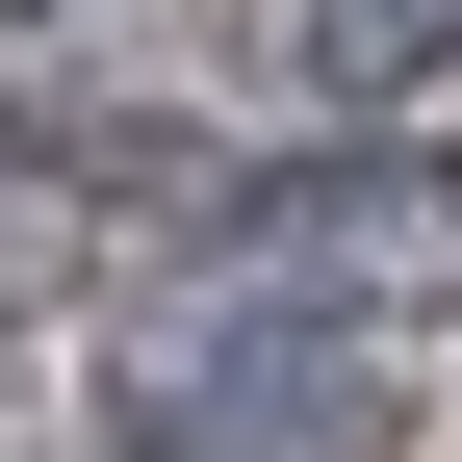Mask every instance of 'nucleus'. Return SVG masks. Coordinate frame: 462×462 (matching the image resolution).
Masks as SVG:
<instances>
[{
    "label": "nucleus",
    "instance_id": "1",
    "mask_svg": "<svg viewBox=\"0 0 462 462\" xmlns=\"http://www.w3.org/2000/svg\"><path fill=\"white\" fill-rule=\"evenodd\" d=\"M411 437V360L334 309H282L257 257L154 282L129 334H103V462H385Z\"/></svg>",
    "mask_w": 462,
    "mask_h": 462
},
{
    "label": "nucleus",
    "instance_id": "2",
    "mask_svg": "<svg viewBox=\"0 0 462 462\" xmlns=\"http://www.w3.org/2000/svg\"><path fill=\"white\" fill-rule=\"evenodd\" d=\"M231 257H257L282 309H334V334H385V360H411V334L462 309V180H437V154H282Z\"/></svg>",
    "mask_w": 462,
    "mask_h": 462
},
{
    "label": "nucleus",
    "instance_id": "3",
    "mask_svg": "<svg viewBox=\"0 0 462 462\" xmlns=\"http://www.w3.org/2000/svg\"><path fill=\"white\" fill-rule=\"evenodd\" d=\"M257 78L334 103V129H411V103L462 78V0H257Z\"/></svg>",
    "mask_w": 462,
    "mask_h": 462
},
{
    "label": "nucleus",
    "instance_id": "4",
    "mask_svg": "<svg viewBox=\"0 0 462 462\" xmlns=\"http://www.w3.org/2000/svg\"><path fill=\"white\" fill-rule=\"evenodd\" d=\"M0 26H78V0H0Z\"/></svg>",
    "mask_w": 462,
    "mask_h": 462
}]
</instances>
